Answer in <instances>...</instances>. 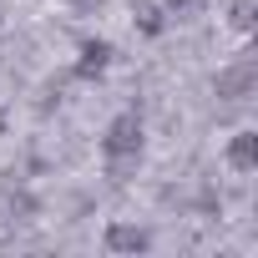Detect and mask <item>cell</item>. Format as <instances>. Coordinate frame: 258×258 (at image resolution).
I'll return each instance as SVG.
<instances>
[{
    "mask_svg": "<svg viewBox=\"0 0 258 258\" xmlns=\"http://www.w3.org/2000/svg\"><path fill=\"white\" fill-rule=\"evenodd\" d=\"M142 137H147V126H142V116L137 111H121V116H111L106 121V132H101V157H106V167L121 177L126 167H137V157H142Z\"/></svg>",
    "mask_w": 258,
    "mask_h": 258,
    "instance_id": "obj_1",
    "label": "cell"
},
{
    "mask_svg": "<svg viewBox=\"0 0 258 258\" xmlns=\"http://www.w3.org/2000/svg\"><path fill=\"white\" fill-rule=\"evenodd\" d=\"M253 152H258V137L243 126V132H233V137H228V147H223V162H228L238 177H248V172H253Z\"/></svg>",
    "mask_w": 258,
    "mask_h": 258,
    "instance_id": "obj_2",
    "label": "cell"
},
{
    "mask_svg": "<svg viewBox=\"0 0 258 258\" xmlns=\"http://www.w3.org/2000/svg\"><path fill=\"white\" fill-rule=\"evenodd\" d=\"M106 66H111V41H81V56H76L71 71H76L81 81H91V76H101Z\"/></svg>",
    "mask_w": 258,
    "mask_h": 258,
    "instance_id": "obj_3",
    "label": "cell"
},
{
    "mask_svg": "<svg viewBox=\"0 0 258 258\" xmlns=\"http://www.w3.org/2000/svg\"><path fill=\"white\" fill-rule=\"evenodd\" d=\"M132 26H137L142 36H162V31L172 26V16L157 6V0H132Z\"/></svg>",
    "mask_w": 258,
    "mask_h": 258,
    "instance_id": "obj_4",
    "label": "cell"
},
{
    "mask_svg": "<svg viewBox=\"0 0 258 258\" xmlns=\"http://www.w3.org/2000/svg\"><path fill=\"white\" fill-rule=\"evenodd\" d=\"M152 238H147V228H137V223H111L106 228V248H121V253H137V248H147Z\"/></svg>",
    "mask_w": 258,
    "mask_h": 258,
    "instance_id": "obj_5",
    "label": "cell"
},
{
    "mask_svg": "<svg viewBox=\"0 0 258 258\" xmlns=\"http://www.w3.org/2000/svg\"><path fill=\"white\" fill-rule=\"evenodd\" d=\"M6 126H11V106L0 101V137H6Z\"/></svg>",
    "mask_w": 258,
    "mask_h": 258,
    "instance_id": "obj_6",
    "label": "cell"
},
{
    "mask_svg": "<svg viewBox=\"0 0 258 258\" xmlns=\"http://www.w3.org/2000/svg\"><path fill=\"white\" fill-rule=\"evenodd\" d=\"M0 21H6V11H0Z\"/></svg>",
    "mask_w": 258,
    "mask_h": 258,
    "instance_id": "obj_7",
    "label": "cell"
}]
</instances>
